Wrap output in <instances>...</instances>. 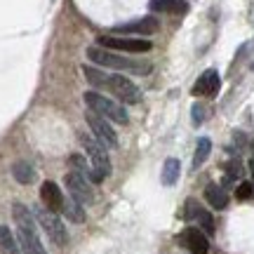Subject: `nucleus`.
<instances>
[{"instance_id":"f03ea898","label":"nucleus","mask_w":254,"mask_h":254,"mask_svg":"<svg viewBox=\"0 0 254 254\" xmlns=\"http://www.w3.org/2000/svg\"><path fill=\"white\" fill-rule=\"evenodd\" d=\"M12 217H14V224H17V236H19L21 252L24 254H47L43 243H40V238H38L31 209H28L26 205H21V202H14V205H12Z\"/></svg>"},{"instance_id":"5701e85b","label":"nucleus","mask_w":254,"mask_h":254,"mask_svg":"<svg viewBox=\"0 0 254 254\" xmlns=\"http://www.w3.org/2000/svg\"><path fill=\"white\" fill-rule=\"evenodd\" d=\"M240 177H243V167H240V163H238V160H231V163L226 165V179H224V184L231 186V184L236 182V179H240Z\"/></svg>"},{"instance_id":"423d86ee","label":"nucleus","mask_w":254,"mask_h":254,"mask_svg":"<svg viewBox=\"0 0 254 254\" xmlns=\"http://www.w3.org/2000/svg\"><path fill=\"white\" fill-rule=\"evenodd\" d=\"M97 45L106 50H118V52H129V55H141L151 50V43L144 38H127V36H99Z\"/></svg>"},{"instance_id":"aec40b11","label":"nucleus","mask_w":254,"mask_h":254,"mask_svg":"<svg viewBox=\"0 0 254 254\" xmlns=\"http://www.w3.org/2000/svg\"><path fill=\"white\" fill-rule=\"evenodd\" d=\"M209 151H212V141L207 136L198 139V146H195V153H193V170H200V165L209 158Z\"/></svg>"},{"instance_id":"4468645a","label":"nucleus","mask_w":254,"mask_h":254,"mask_svg":"<svg viewBox=\"0 0 254 254\" xmlns=\"http://www.w3.org/2000/svg\"><path fill=\"white\" fill-rule=\"evenodd\" d=\"M40 200H43V205H45L47 209H52V212H59L64 205V195L55 182H45L40 186Z\"/></svg>"},{"instance_id":"7ed1b4c3","label":"nucleus","mask_w":254,"mask_h":254,"mask_svg":"<svg viewBox=\"0 0 254 254\" xmlns=\"http://www.w3.org/2000/svg\"><path fill=\"white\" fill-rule=\"evenodd\" d=\"M87 59L97 66H104V68H113V71H127V73H136V75H146L151 71V66L146 62H136V59H129L125 55H118L113 50H106V47H87Z\"/></svg>"},{"instance_id":"6ab92c4d","label":"nucleus","mask_w":254,"mask_h":254,"mask_svg":"<svg viewBox=\"0 0 254 254\" xmlns=\"http://www.w3.org/2000/svg\"><path fill=\"white\" fill-rule=\"evenodd\" d=\"M0 252L2 254H21L19 252V245L14 236H12V231L7 226H0Z\"/></svg>"},{"instance_id":"f8f14e48","label":"nucleus","mask_w":254,"mask_h":254,"mask_svg":"<svg viewBox=\"0 0 254 254\" xmlns=\"http://www.w3.org/2000/svg\"><path fill=\"white\" fill-rule=\"evenodd\" d=\"M217 92H219V73L214 68L205 71L193 85V94L195 97H214Z\"/></svg>"},{"instance_id":"f257e3e1","label":"nucleus","mask_w":254,"mask_h":254,"mask_svg":"<svg viewBox=\"0 0 254 254\" xmlns=\"http://www.w3.org/2000/svg\"><path fill=\"white\" fill-rule=\"evenodd\" d=\"M82 73H85V78L90 80V85H94V87H106L113 97H118V99L125 101V104H136V101L141 99L139 87H136L132 80H127L125 75L104 73V71H99V68H94V66H82Z\"/></svg>"},{"instance_id":"f3484780","label":"nucleus","mask_w":254,"mask_h":254,"mask_svg":"<svg viewBox=\"0 0 254 254\" xmlns=\"http://www.w3.org/2000/svg\"><path fill=\"white\" fill-rule=\"evenodd\" d=\"M179 174H182V163L177 158H167L163 165V184L165 186H174L179 182Z\"/></svg>"},{"instance_id":"0eeeda50","label":"nucleus","mask_w":254,"mask_h":254,"mask_svg":"<svg viewBox=\"0 0 254 254\" xmlns=\"http://www.w3.org/2000/svg\"><path fill=\"white\" fill-rule=\"evenodd\" d=\"M36 217H38L40 226L45 228V233L50 236V240H52L55 245H59V247L66 245V240H68L66 226H64L62 219L57 217L52 209H47V207H36Z\"/></svg>"},{"instance_id":"393cba45","label":"nucleus","mask_w":254,"mask_h":254,"mask_svg":"<svg viewBox=\"0 0 254 254\" xmlns=\"http://www.w3.org/2000/svg\"><path fill=\"white\" fill-rule=\"evenodd\" d=\"M205 118H207L205 106H202V104H195V106H193V123H195V125H202V120Z\"/></svg>"},{"instance_id":"9b49d317","label":"nucleus","mask_w":254,"mask_h":254,"mask_svg":"<svg viewBox=\"0 0 254 254\" xmlns=\"http://www.w3.org/2000/svg\"><path fill=\"white\" fill-rule=\"evenodd\" d=\"M160 28V24H158V19L155 17H144V19H136V21H129V24H120V26H116L113 31L116 33H136V36H151V33H155Z\"/></svg>"},{"instance_id":"ddd939ff","label":"nucleus","mask_w":254,"mask_h":254,"mask_svg":"<svg viewBox=\"0 0 254 254\" xmlns=\"http://www.w3.org/2000/svg\"><path fill=\"white\" fill-rule=\"evenodd\" d=\"M186 217L195 219L207 236H212V233H214V219H212V214H209L207 209L200 207L195 200H189V202H186Z\"/></svg>"},{"instance_id":"a211bd4d","label":"nucleus","mask_w":254,"mask_h":254,"mask_svg":"<svg viewBox=\"0 0 254 254\" xmlns=\"http://www.w3.org/2000/svg\"><path fill=\"white\" fill-rule=\"evenodd\" d=\"M12 174H14V179H17L19 184H24V186L36 179V170H33V165L26 163V160H19V163L12 165Z\"/></svg>"},{"instance_id":"9d476101","label":"nucleus","mask_w":254,"mask_h":254,"mask_svg":"<svg viewBox=\"0 0 254 254\" xmlns=\"http://www.w3.org/2000/svg\"><path fill=\"white\" fill-rule=\"evenodd\" d=\"M179 243H182L190 254H207L209 252V243H207V236L200 231V228H186L182 236H179Z\"/></svg>"},{"instance_id":"39448f33","label":"nucleus","mask_w":254,"mask_h":254,"mask_svg":"<svg viewBox=\"0 0 254 254\" xmlns=\"http://www.w3.org/2000/svg\"><path fill=\"white\" fill-rule=\"evenodd\" d=\"M82 144H85V151H87V158H90V165H92L90 179L94 184H101L111 174V163L106 151H104V144L94 141V139H82Z\"/></svg>"},{"instance_id":"1a4fd4ad","label":"nucleus","mask_w":254,"mask_h":254,"mask_svg":"<svg viewBox=\"0 0 254 254\" xmlns=\"http://www.w3.org/2000/svg\"><path fill=\"white\" fill-rule=\"evenodd\" d=\"M66 189H68V193L71 195H75V198L80 200V202H92L94 200V190H92L90 182H87V177L80 172H68L66 174Z\"/></svg>"},{"instance_id":"20e7f679","label":"nucleus","mask_w":254,"mask_h":254,"mask_svg":"<svg viewBox=\"0 0 254 254\" xmlns=\"http://www.w3.org/2000/svg\"><path fill=\"white\" fill-rule=\"evenodd\" d=\"M85 104H87V109L97 111L104 118L113 120V123H120V125H127V111L120 104H116L113 99L99 94V92H85Z\"/></svg>"},{"instance_id":"6e6552de","label":"nucleus","mask_w":254,"mask_h":254,"mask_svg":"<svg viewBox=\"0 0 254 254\" xmlns=\"http://www.w3.org/2000/svg\"><path fill=\"white\" fill-rule=\"evenodd\" d=\"M85 120H87V125H90L92 132L97 134V141H99V144H104L106 148H118V134H116V129L109 125V118H104L97 111L87 109Z\"/></svg>"},{"instance_id":"2eb2a0df","label":"nucleus","mask_w":254,"mask_h":254,"mask_svg":"<svg viewBox=\"0 0 254 254\" xmlns=\"http://www.w3.org/2000/svg\"><path fill=\"white\" fill-rule=\"evenodd\" d=\"M62 212L66 214V219H71L73 224H82L85 221V209H82V202L75 195L68 193V198H64Z\"/></svg>"},{"instance_id":"b1692460","label":"nucleus","mask_w":254,"mask_h":254,"mask_svg":"<svg viewBox=\"0 0 254 254\" xmlns=\"http://www.w3.org/2000/svg\"><path fill=\"white\" fill-rule=\"evenodd\" d=\"M236 195H238V200H250L254 195V186L250 182H243L236 189Z\"/></svg>"},{"instance_id":"a878e982","label":"nucleus","mask_w":254,"mask_h":254,"mask_svg":"<svg viewBox=\"0 0 254 254\" xmlns=\"http://www.w3.org/2000/svg\"><path fill=\"white\" fill-rule=\"evenodd\" d=\"M250 167H252V174H254V153H252V160H250ZM254 186V184H252Z\"/></svg>"},{"instance_id":"dca6fc26","label":"nucleus","mask_w":254,"mask_h":254,"mask_svg":"<svg viewBox=\"0 0 254 254\" xmlns=\"http://www.w3.org/2000/svg\"><path fill=\"white\" fill-rule=\"evenodd\" d=\"M205 198H207V202L214 209H224L228 205L226 190L221 189L219 184H207V186H205Z\"/></svg>"},{"instance_id":"412c9836","label":"nucleus","mask_w":254,"mask_h":254,"mask_svg":"<svg viewBox=\"0 0 254 254\" xmlns=\"http://www.w3.org/2000/svg\"><path fill=\"white\" fill-rule=\"evenodd\" d=\"M153 12H186L184 0H151Z\"/></svg>"},{"instance_id":"4be33fe9","label":"nucleus","mask_w":254,"mask_h":254,"mask_svg":"<svg viewBox=\"0 0 254 254\" xmlns=\"http://www.w3.org/2000/svg\"><path fill=\"white\" fill-rule=\"evenodd\" d=\"M68 163H71V170L73 172H80V174H85L87 179H90V174H92V165L82 158V155H78V153H73L71 158H68Z\"/></svg>"}]
</instances>
